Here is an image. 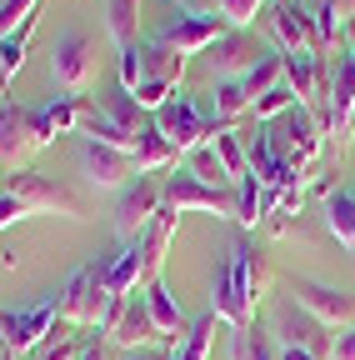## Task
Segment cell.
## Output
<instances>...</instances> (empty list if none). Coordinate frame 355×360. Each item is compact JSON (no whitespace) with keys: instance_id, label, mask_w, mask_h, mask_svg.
I'll return each instance as SVG.
<instances>
[{"instance_id":"cell-23","label":"cell","mask_w":355,"mask_h":360,"mask_svg":"<svg viewBox=\"0 0 355 360\" xmlns=\"http://www.w3.org/2000/svg\"><path fill=\"white\" fill-rule=\"evenodd\" d=\"M105 30L120 51L141 40V0H105Z\"/></svg>"},{"instance_id":"cell-10","label":"cell","mask_w":355,"mask_h":360,"mask_svg":"<svg viewBox=\"0 0 355 360\" xmlns=\"http://www.w3.org/2000/svg\"><path fill=\"white\" fill-rule=\"evenodd\" d=\"M75 165L96 191H125L130 180H136V155H125L115 146H101V141H85V135L75 141Z\"/></svg>"},{"instance_id":"cell-11","label":"cell","mask_w":355,"mask_h":360,"mask_svg":"<svg viewBox=\"0 0 355 360\" xmlns=\"http://www.w3.org/2000/svg\"><path fill=\"white\" fill-rule=\"evenodd\" d=\"M271 335H276V345H295V350L316 355V360H330V340H335V330H330V326H321L316 315H305L295 300H285V305L276 310Z\"/></svg>"},{"instance_id":"cell-35","label":"cell","mask_w":355,"mask_h":360,"mask_svg":"<svg viewBox=\"0 0 355 360\" xmlns=\"http://www.w3.org/2000/svg\"><path fill=\"white\" fill-rule=\"evenodd\" d=\"M165 355H170L165 345H141V350H120L115 360H165Z\"/></svg>"},{"instance_id":"cell-19","label":"cell","mask_w":355,"mask_h":360,"mask_svg":"<svg viewBox=\"0 0 355 360\" xmlns=\"http://www.w3.org/2000/svg\"><path fill=\"white\" fill-rule=\"evenodd\" d=\"M105 340H115L120 350H141V345H155V340H160V330H155V321H150V305H146L141 290L125 300L120 321H115V330H110Z\"/></svg>"},{"instance_id":"cell-29","label":"cell","mask_w":355,"mask_h":360,"mask_svg":"<svg viewBox=\"0 0 355 360\" xmlns=\"http://www.w3.org/2000/svg\"><path fill=\"white\" fill-rule=\"evenodd\" d=\"M186 170H191L195 180H205V186H231V175H226V165L215 160V146H210V141L186 155Z\"/></svg>"},{"instance_id":"cell-6","label":"cell","mask_w":355,"mask_h":360,"mask_svg":"<svg viewBox=\"0 0 355 360\" xmlns=\"http://www.w3.org/2000/svg\"><path fill=\"white\" fill-rule=\"evenodd\" d=\"M51 80L65 90V96H85L96 80V45L85 30L65 25L56 40H51Z\"/></svg>"},{"instance_id":"cell-2","label":"cell","mask_w":355,"mask_h":360,"mask_svg":"<svg viewBox=\"0 0 355 360\" xmlns=\"http://www.w3.org/2000/svg\"><path fill=\"white\" fill-rule=\"evenodd\" d=\"M226 30H231V25H226V15H220L215 6H191V0H175L170 15H160V25H155L150 35L191 60L195 51H210V45L226 35Z\"/></svg>"},{"instance_id":"cell-15","label":"cell","mask_w":355,"mask_h":360,"mask_svg":"<svg viewBox=\"0 0 355 360\" xmlns=\"http://www.w3.org/2000/svg\"><path fill=\"white\" fill-rule=\"evenodd\" d=\"M271 30L280 40V56H300V51H321L316 45V20H310L305 0H271Z\"/></svg>"},{"instance_id":"cell-20","label":"cell","mask_w":355,"mask_h":360,"mask_svg":"<svg viewBox=\"0 0 355 360\" xmlns=\"http://www.w3.org/2000/svg\"><path fill=\"white\" fill-rule=\"evenodd\" d=\"M96 110H101L105 120H115L120 130H130V135H141V130L150 125V115H146V110L136 105V96H130V90H125L120 80H115V85L105 90V96H96Z\"/></svg>"},{"instance_id":"cell-36","label":"cell","mask_w":355,"mask_h":360,"mask_svg":"<svg viewBox=\"0 0 355 360\" xmlns=\"http://www.w3.org/2000/svg\"><path fill=\"white\" fill-rule=\"evenodd\" d=\"M340 51H355V15L340 25Z\"/></svg>"},{"instance_id":"cell-5","label":"cell","mask_w":355,"mask_h":360,"mask_svg":"<svg viewBox=\"0 0 355 360\" xmlns=\"http://www.w3.org/2000/svg\"><path fill=\"white\" fill-rule=\"evenodd\" d=\"M6 195H15L30 215H46V210H60V215H70V220H80L85 215V205L60 186L56 175H46V170H35V165H20V170H11L6 175V186H0Z\"/></svg>"},{"instance_id":"cell-33","label":"cell","mask_w":355,"mask_h":360,"mask_svg":"<svg viewBox=\"0 0 355 360\" xmlns=\"http://www.w3.org/2000/svg\"><path fill=\"white\" fill-rule=\"evenodd\" d=\"M20 220H30V210H25L15 195L0 191V231H11V225H20Z\"/></svg>"},{"instance_id":"cell-14","label":"cell","mask_w":355,"mask_h":360,"mask_svg":"<svg viewBox=\"0 0 355 360\" xmlns=\"http://www.w3.org/2000/svg\"><path fill=\"white\" fill-rule=\"evenodd\" d=\"M226 265H231V281H235L240 300H245L250 315H255V310H260V295H265V281H271V260H265V255L255 250V240L240 231L235 245H231V255H226Z\"/></svg>"},{"instance_id":"cell-21","label":"cell","mask_w":355,"mask_h":360,"mask_svg":"<svg viewBox=\"0 0 355 360\" xmlns=\"http://www.w3.org/2000/svg\"><path fill=\"white\" fill-rule=\"evenodd\" d=\"M210 146H215V160L226 165L231 186H235V180H245V175H250V155H245V130H240V125H215Z\"/></svg>"},{"instance_id":"cell-1","label":"cell","mask_w":355,"mask_h":360,"mask_svg":"<svg viewBox=\"0 0 355 360\" xmlns=\"http://www.w3.org/2000/svg\"><path fill=\"white\" fill-rule=\"evenodd\" d=\"M130 96H136V105L146 115H155L165 101L181 96V80H186V56L170 51V45H160L155 35H141L130 51H120V75H115Z\"/></svg>"},{"instance_id":"cell-30","label":"cell","mask_w":355,"mask_h":360,"mask_svg":"<svg viewBox=\"0 0 355 360\" xmlns=\"http://www.w3.org/2000/svg\"><path fill=\"white\" fill-rule=\"evenodd\" d=\"M290 105H295V90H290V85L280 80L276 90H265V96H260V101L250 105V120H255V125H265V120H276V115H285Z\"/></svg>"},{"instance_id":"cell-3","label":"cell","mask_w":355,"mask_h":360,"mask_svg":"<svg viewBox=\"0 0 355 360\" xmlns=\"http://www.w3.org/2000/svg\"><path fill=\"white\" fill-rule=\"evenodd\" d=\"M160 210L181 220L186 210H215V215H231L240 210L235 200V186H205V180H195L191 170H170L160 175Z\"/></svg>"},{"instance_id":"cell-27","label":"cell","mask_w":355,"mask_h":360,"mask_svg":"<svg viewBox=\"0 0 355 360\" xmlns=\"http://www.w3.org/2000/svg\"><path fill=\"white\" fill-rule=\"evenodd\" d=\"M215 326H220V321H215V315L205 310L200 321H191V335H186L181 345H175V350H170L165 360H210V340H215Z\"/></svg>"},{"instance_id":"cell-28","label":"cell","mask_w":355,"mask_h":360,"mask_svg":"<svg viewBox=\"0 0 355 360\" xmlns=\"http://www.w3.org/2000/svg\"><path fill=\"white\" fill-rule=\"evenodd\" d=\"M280 80H285V56H265V60H260L240 85H245V96H250V101H260L265 90H276Z\"/></svg>"},{"instance_id":"cell-9","label":"cell","mask_w":355,"mask_h":360,"mask_svg":"<svg viewBox=\"0 0 355 360\" xmlns=\"http://www.w3.org/2000/svg\"><path fill=\"white\" fill-rule=\"evenodd\" d=\"M285 295H290L305 315H316L321 326H330V330L355 326V295H345V290H335V285L305 281V276H285Z\"/></svg>"},{"instance_id":"cell-7","label":"cell","mask_w":355,"mask_h":360,"mask_svg":"<svg viewBox=\"0 0 355 360\" xmlns=\"http://www.w3.org/2000/svg\"><path fill=\"white\" fill-rule=\"evenodd\" d=\"M150 125L165 135V146H170L175 155H191L195 146H205L210 135H215V120L200 110L195 96H175V101H165V105L150 115Z\"/></svg>"},{"instance_id":"cell-4","label":"cell","mask_w":355,"mask_h":360,"mask_svg":"<svg viewBox=\"0 0 355 360\" xmlns=\"http://www.w3.org/2000/svg\"><path fill=\"white\" fill-rule=\"evenodd\" d=\"M56 315H60V290H51L46 300H35L25 310H0V350H6L11 360L15 355L25 360L30 350H40V345L51 340Z\"/></svg>"},{"instance_id":"cell-34","label":"cell","mask_w":355,"mask_h":360,"mask_svg":"<svg viewBox=\"0 0 355 360\" xmlns=\"http://www.w3.org/2000/svg\"><path fill=\"white\" fill-rule=\"evenodd\" d=\"M330 360H355V326L335 330V340H330Z\"/></svg>"},{"instance_id":"cell-26","label":"cell","mask_w":355,"mask_h":360,"mask_svg":"<svg viewBox=\"0 0 355 360\" xmlns=\"http://www.w3.org/2000/svg\"><path fill=\"white\" fill-rule=\"evenodd\" d=\"M30 35H35V20H25L15 35H6V40H0V96H6V85L20 75L25 51H30Z\"/></svg>"},{"instance_id":"cell-24","label":"cell","mask_w":355,"mask_h":360,"mask_svg":"<svg viewBox=\"0 0 355 360\" xmlns=\"http://www.w3.org/2000/svg\"><path fill=\"white\" fill-rule=\"evenodd\" d=\"M175 155L170 146H165V135L155 130V125H146L141 130V146H136V175H160V170H175Z\"/></svg>"},{"instance_id":"cell-12","label":"cell","mask_w":355,"mask_h":360,"mask_svg":"<svg viewBox=\"0 0 355 360\" xmlns=\"http://www.w3.org/2000/svg\"><path fill=\"white\" fill-rule=\"evenodd\" d=\"M265 56H271V51L260 45L255 30H226V35L210 45L205 60H210V75H215V80H245Z\"/></svg>"},{"instance_id":"cell-22","label":"cell","mask_w":355,"mask_h":360,"mask_svg":"<svg viewBox=\"0 0 355 360\" xmlns=\"http://www.w3.org/2000/svg\"><path fill=\"white\" fill-rule=\"evenodd\" d=\"M321 205H325V231H330L340 245H350V250H355V191H345V186H340V191H330Z\"/></svg>"},{"instance_id":"cell-32","label":"cell","mask_w":355,"mask_h":360,"mask_svg":"<svg viewBox=\"0 0 355 360\" xmlns=\"http://www.w3.org/2000/svg\"><path fill=\"white\" fill-rule=\"evenodd\" d=\"M35 11H40V0H0V40L15 35L25 20H35Z\"/></svg>"},{"instance_id":"cell-17","label":"cell","mask_w":355,"mask_h":360,"mask_svg":"<svg viewBox=\"0 0 355 360\" xmlns=\"http://www.w3.org/2000/svg\"><path fill=\"white\" fill-rule=\"evenodd\" d=\"M210 315L220 326H231V330H245L255 315H250V305L240 300V290H235V281H231V265L220 260L215 270H210Z\"/></svg>"},{"instance_id":"cell-13","label":"cell","mask_w":355,"mask_h":360,"mask_svg":"<svg viewBox=\"0 0 355 360\" xmlns=\"http://www.w3.org/2000/svg\"><path fill=\"white\" fill-rule=\"evenodd\" d=\"M35 150H40V135H35L30 105L0 101V165H6V170H20Z\"/></svg>"},{"instance_id":"cell-31","label":"cell","mask_w":355,"mask_h":360,"mask_svg":"<svg viewBox=\"0 0 355 360\" xmlns=\"http://www.w3.org/2000/svg\"><path fill=\"white\" fill-rule=\"evenodd\" d=\"M265 6H271V0H215V11L226 15L231 30H250V20H255Z\"/></svg>"},{"instance_id":"cell-37","label":"cell","mask_w":355,"mask_h":360,"mask_svg":"<svg viewBox=\"0 0 355 360\" xmlns=\"http://www.w3.org/2000/svg\"><path fill=\"white\" fill-rule=\"evenodd\" d=\"M276 360H316V355H305V350H295V345H276Z\"/></svg>"},{"instance_id":"cell-18","label":"cell","mask_w":355,"mask_h":360,"mask_svg":"<svg viewBox=\"0 0 355 360\" xmlns=\"http://www.w3.org/2000/svg\"><path fill=\"white\" fill-rule=\"evenodd\" d=\"M80 110H85L80 96H56V101H46V105H30L35 135H40V150H46L56 135H75V130H80Z\"/></svg>"},{"instance_id":"cell-38","label":"cell","mask_w":355,"mask_h":360,"mask_svg":"<svg viewBox=\"0 0 355 360\" xmlns=\"http://www.w3.org/2000/svg\"><path fill=\"white\" fill-rule=\"evenodd\" d=\"M0 186H6V165H0Z\"/></svg>"},{"instance_id":"cell-16","label":"cell","mask_w":355,"mask_h":360,"mask_svg":"<svg viewBox=\"0 0 355 360\" xmlns=\"http://www.w3.org/2000/svg\"><path fill=\"white\" fill-rule=\"evenodd\" d=\"M280 141H285L290 160L310 170V165L321 160V150H325V125H321L316 115H310V110L290 105V110H285V135H280Z\"/></svg>"},{"instance_id":"cell-25","label":"cell","mask_w":355,"mask_h":360,"mask_svg":"<svg viewBox=\"0 0 355 360\" xmlns=\"http://www.w3.org/2000/svg\"><path fill=\"white\" fill-rule=\"evenodd\" d=\"M231 360H276V335L260 321H250L245 330H231Z\"/></svg>"},{"instance_id":"cell-8","label":"cell","mask_w":355,"mask_h":360,"mask_svg":"<svg viewBox=\"0 0 355 360\" xmlns=\"http://www.w3.org/2000/svg\"><path fill=\"white\" fill-rule=\"evenodd\" d=\"M160 215V175H136L125 191H115V210H110V225H115V240H141Z\"/></svg>"}]
</instances>
